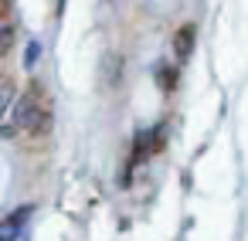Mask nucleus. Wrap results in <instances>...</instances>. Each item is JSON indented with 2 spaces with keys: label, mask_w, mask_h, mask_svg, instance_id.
<instances>
[{
  "label": "nucleus",
  "mask_w": 248,
  "mask_h": 241,
  "mask_svg": "<svg viewBox=\"0 0 248 241\" xmlns=\"http://www.w3.org/2000/svg\"><path fill=\"white\" fill-rule=\"evenodd\" d=\"M14 122H17L28 136H45V133L51 129V102H48V92H45L41 85H31V89L21 95V102H17V109H14Z\"/></svg>",
  "instance_id": "1"
},
{
  "label": "nucleus",
  "mask_w": 248,
  "mask_h": 241,
  "mask_svg": "<svg viewBox=\"0 0 248 241\" xmlns=\"http://www.w3.org/2000/svg\"><path fill=\"white\" fill-rule=\"evenodd\" d=\"M156 150H163V126H153V129H146V133H136L129 166H140V163H143L146 156H153Z\"/></svg>",
  "instance_id": "2"
},
{
  "label": "nucleus",
  "mask_w": 248,
  "mask_h": 241,
  "mask_svg": "<svg viewBox=\"0 0 248 241\" xmlns=\"http://www.w3.org/2000/svg\"><path fill=\"white\" fill-rule=\"evenodd\" d=\"M194 41H197V34H194V24H184V28H177V34H173V55H177V61H180V65L190 58V51H194Z\"/></svg>",
  "instance_id": "3"
},
{
  "label": "nucleus",
  "mask_w": 248,
  "mask_h": 241,
  "mask_svg": "<svg viewBox=\"0 0 248 241\" xmlns=\"http://www.w3.org/2000/svg\"><path fill=\"white\" fill-rule=\"evenodd\" d=\"M31 217V207H17L7 221H4V227H0V241H14L17 238V231H21V224Z\"/></svg>",
  "instance_id": "4"
},
{
  "label": "nucleus",
  "mask_w": 248,
  "mask_h": 241,
  "mask_svg": "<svg viewBox=\"0 0 248 241\" xmlns=\"http://www.w3.org/2000/svg\"><path fill=\"white\" fill-rule=\"evenodd\" d=\"M156 82H160L163 92H173V85H177V68H173V65H156Z\"/></svg>",
  "instance_id": "5"
}]
</instances>
